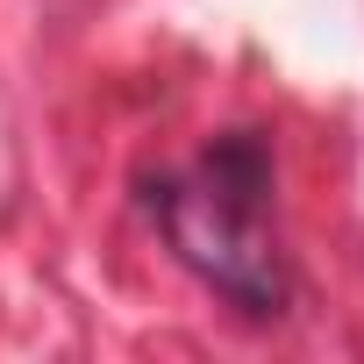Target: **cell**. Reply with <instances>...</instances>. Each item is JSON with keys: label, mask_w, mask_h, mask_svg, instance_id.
<instances>
[{"label": "cell", "mask_w": 364, "mask_h": 364, "mask_svg": "<svg viewBox=\"0 0 364 364\" xmlns=\"http://www.w3.org/2000/svg\"><path fill=\"white\" fill-rule=\"evenodd\" d=\"M257 193H264V164L250 143H229L208 164V186L200 193H171V243L186 250V264H200L229 300L272 314L279 307V257L264 250L257 229Z\"/></svg>", "instance_id": "cell-1"}]
</instances>
